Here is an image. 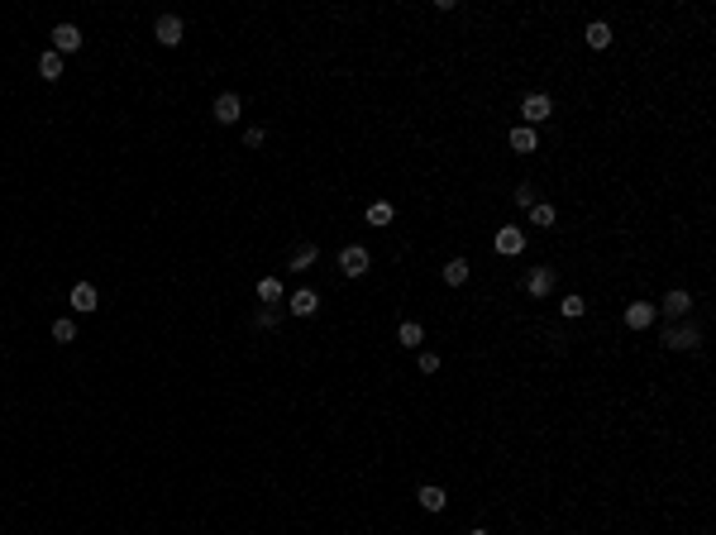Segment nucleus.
Returning <instances> with one entry per match:
<instances>
[{
	"instance_id": "393cba45",
	"label": "nucleus",
	"mask_w": 716,
	"mask_h": 535,
	"mask_svg": "<svg viewBox=\"0 0 716 535\" xmlns=\"http://www.w3.org/2000/svg\"><path fill=\"white\" fill-rule=\"evenodd\" d=\"M277 320H282V311H272V306H263V311L254 315V325H258V330H272Z\"/></svg>"
},
{
	"instance_id": "20e7f679",
	"label": "nucleus",
	"mask_w": 716,
	"mask_h": 535,
	"mask_svg": "<svg viewBox=\"0 0 716 535\" xmlns=\"http://www.w3.org/2000/svg\"><path fill=\"white\" fill-rule=\"evenodd\" d=\"M286 311H291V315H316L320 311V297L311 292V287H301V292H291V297H286Z\"/></svg>"
},
{
	"instance_id": "6ab92c4d",
	"label": "nucleus",
	"mask_w": 716,
	"mask_h": 535,
	"mask_svg": "<svg viewBox=\"0 0 716 535\" xmlns=\"http://www.w3.org/2000/svg\"><path fill=\"white\" fill-rule=\"evenodd\" d=\"M664 311H668V315H688V311H692V297H688V292H668V297H664Z\"/></svg>"
},
{
	"instance_id": "aec40b11",
	"label": "nucleus",
	"mask_w": 716,
	"mask_h": 535,
	"mask_svg": "<svg viewBox=\"0 0 716 535\" xmlns=\"http://www.w3.org/2000/svg\"><path fill=\"white\" fill-rule=\"evenodd\" d=\"M588 48H611V24H588Z\"/></svg>"
},
{
	"instance_id": "9b49d317",
	"label": "nucleus",
	"mask_w": 716,
	"mask_h": 535,
	"mask_svg": "<svg viewBox=\"0 0 716 535\" xmlns=\"http://www.w3.org/2000/svg\"><path fill=\"white\" fill-rule=\"evenodd\" d=\"M415 497H420V506H425V511H445V502H449L445 488H435V483H420V492H415Z\"/></svg>"
},
{
	"instance_id": "bb28decb",
	"label": "nucleus",
	"mask_w": 716,
	"mask_h": 535,
	"mask_svg": "<svg viewBox=\"0 0 716 535\" xmlns=\"http://www.w3.org/2000/svg\"><path fill=\"white\" fill-rule=\"evenodd\" d=\"M435 368H440V354H430V349H425V354H420V373H435Z\"/></svg>"
},
{
	"instance_id": "5701e85b",
	"label": "nucleus",
	"mask_w": 716,
	"mask_h": 535,
	"mask_svg": "<svg viewBox=\"0 0 716 535\" xmlns=\"http://www.w3.org/2000/svg\"><path fill=\"white\" fill-rule=\"evenodd\" d=\"M530 220L540 225V230H549V225H554V205H549V201H535V205H530Z\"/></svg>"
},
{
	"instance_id": "f03ea898",
	"label": "nucleus",
	"mask_w": 716,
	"mask_h": 535,
	"mask_svg": "<svg viewBox=\"0 0 716 535\" xmlns=\"http://www.w3.org/2000/svg\"><path fill=\"white\" fill-rule=\"evenodd\" d=\"M368 263H373V258H368L363 244H349V249H339V268H344V277H363Z\"/></svg>"
},
{
	"instance_id": "2eb2a0df",
	"label": "nucleus",
	"mask_w": 716,
	"mask_h": 535,
	"mask_svg": "<svg viewBox=\"0 0 716 535\" xmlns=\"http://www.w3.org/2000/svg\"><path fill=\"white\" fill-rule=\"evenodd\" d=\"M392 220H397V205H392V201H373V205H368V225H378V230H382V225H392Z\"/></svg>"
},
{
	"instance_id": "423d86ee",
	"label": "nucleus",
	"mask_w": 716,
	"mask_h": 535,
	"mask_svg": "<svg viewBox=\"0 0 716 535\" xmlns=\"http://www.w3.org/2000/svg\"><path fill=\"white\" fill-rule=\"evenodd\" d=\"M626 325H631V330H650L654 325V306L650 301H631V306H626Z\"/></svg>"
},
{
	"instance_id": "4be33fe9",
	"label": "nucleus",
	"mask_w": 716,
	"mask_h": 535,
	"mask_svg": "<svg viewBox=\"0 0 716 535\" xmlns=\"http://www.w3.org/2000/svg\"><path fill=\"white\" fill-rule=\"evenodd\" d=\"M397 340H401V345H411V349H420V345H425V330H420L415 320H406V325L397 330Z\"/></svg>"
},
{
	"instance_id": "cd10ccee",
	"label": "nucleus",
	"mask_w": 716,
	"mask_h": 535,
	"mask_svg": "<svg viewBox=\"0 0 716 535\" xmlns=\"http://www.w3.org/2000/svg\"><path fill=\"white\" fill-rule=\"evenodd\" d=\"M516 205H525V210H530V205H535V187H521V191H516Z\"/></svg>"
},
{
	"instance_id": "0eeeda50",
	"label": "nucleus",
	"mask_w": 716,
	"mask_h": 535,
	"mask_svg": "<svg viewBox=\"0 0 716 535\" xmlns=\"http://www.w3.org/2000/svg\"><path fill=\"white\" fill-rule=\"evenodd\" d=\"M153 34H158V44H162V48H177V44H182V19H177V15H162Z\"/></svg>"
},
{
	"instance_id": "b1692460",
	"label": "nucleus",
	"mask_w": 716,
	"mask_h": 535,
	"mask_svg": "<svg viewBox=\"0 0 716 535\" xmlns=\"http://www.w3.org/2000/svg\"><path fill=\"white\" fill-rule=\"evenodd\" d=\"M53 340H58V345H72V340H77V320H58V325H53Z\"/></svg>"
},
{
	"instance_id": "ddd939ff",
	"label": "nucleus",
	"mask_w": 716,
	"mask_h": 535,
	"mask_svg": "<svg viewBox=\"0 0 716 535\" xmlns=\"http://www.w3.org/2000/svg\"><path fill=\"white\" fill-rule=\"evenodd\" d=\"M697 340H702V335L692 330V325H688V330H664V345L668 349H697Z\"/></svg>"
},
{
	"instance_id": "c85d7f7f",
	"label": "nucleus",
	"mask_w": 716,
	"mask_h": 535,
	"mask_svg": "<svg viewBox=\"0 0 716 535\" xmlns=\"http://www.w3.org/2000/svg\"><path fill=\"white\" fill-rule=\"evenodd\" d=\"M468 535H487V531H468Z\"/></svg>"
},
{
	"instance_id": "39448f33",
	"label": "nucleus",
	"mask_w": 716,
	"mask_h": 535,
	"mask_svg": "<svg viewBox=\"0 0 716 535\" xmlns=\"http://www.w3.org/2000/svg\"><path fill=\"white\" fill-rule=\"evenodd\" d=\"M77 48H81L77 24H58V29H53V53H77Z\"/></svg>"
},
{
	"instance_id": "a878e982",
	"label": "nucleus",
	"mask_w": 716,
	"mask_h": 535,
	"mask_svg": "<svg viewBox=\"0 0 716 535\" xmlns=\"http://www.w3.org/2000/svg\"><path fill=\"white\" fill-rule=\"evenodd\" d=\"M263 139H268V129H244V143H249V148H263Z\"/></svg>"
},
{
	"instance_id": "412c9836",
	"label": "nucleus",
	"mask_w": 716,
	"mask_h": 535,
	"mask_svg": "<svg viewBox=\"0 0 716 535\" xmlns=\"http://www.w3.org/2000/svg\"><path fill=\"white\" fill-rule=\"evenodd\" d=\"M559 311H564V315H569V320H578V315H588V301H583V297H578V292H569V297H564V301H559Z\"/></svg>"
},
{
	"instance_id": "f8f14e48",
	"label": "nucleus",
	"mask_w": 716,
	"mask_h": 535,
	"mask_svg": "<svg viewBox=\"0 0 716 535\" xmlns=\"http://www.w3.org/2000/svg\"><path fill=\"white\" fill-rule=\"evenodd\" d=\"M549 287H554V272H549V268H535V272L525 277V292H530V297H544Z\"/></svg>"
},
{
	"instance_id": "4468645a",
	"label": "nucleus",
	"mask_w": 716,
	"mask_h": 535,
	"mask_svg": "<svg viewBox=\"0 0 716 535\" xmlns=\"http://www.w3.org/2000/svg\"><path fill=\"white\" fill-rule=\"evenodd\" d=\"M38 72H43V81H58L63 77V53H53V48L38 53Z\"/></svg>"
},
{
	"instance_id": "f3484780",
	"label": "nucleus",
	"mask_w": 716,
	"mask_h": 535,
	"mask_svg": "<svg viewBox=\"0 0 716 535\" xmlns=\"http://www.w3.org/2000/svg\"><path fill=\"white\" fill-rule=\"evenodd\" d=\"M468 272H473L468 258H454V263H445V282L449 287H463V282H468Z\"/></svg>"
},
{
	"instance_id": "a211bd4d",
	"label": "nucleus",
	"mask_w": 716,
	"mask_h": 535,
	"mask_svg": "<svg viewBox=\"0 0 716 535\" xmlns=\"http://www.w3.org/2000/svg\"><path fill=\"white\" fill-rule=\"evenodd\" d=\"M316 258H320V249H316V244H301V249L291 253V263H286V268H296V272H306V268L316 263Z\"/></svg>"
},
{
	"instance_id": "7ed1b4c3",
	"label": "nucleus",
	"mask_w": 716,
	"mask_h": 535,
	"mask_svg": "<svg viewBox=\"0 0 716 535\" xmlns=\"http://www.w3.org/2000/svg\"><path fill=\"white\" fill-rule=\"evenodd\" d=\"M210 115H215L220 125H239V115H244V101H239L234 91H224V96H215V106H210Z\"/></svg>"
},
{
	"instance_id": "6e6552de",
	"label": "nucleus",
	"mask_w": 716,
	"mask_h": 535,
	"mask_svg": "<svg viewBox=\"0 0 716 535\" xmlns=\"http://www.w3.org/2000/svg\"><path fill=\"white\" fill-rule=\"evenodd\" d=\"M67 301H72V311H77V315H86V311H95V301H100V297H95V287H91V282H77Z\"/></svg>"
},
{
	"instance_id": "9d476101",
	"label": "nucleus",
	"mask_w": 716,
	"mask_h": 535,
	"mask_svg": "<svg viewBox=\"0 0 716 535\" xmlns=\"http://www.w3.org/2000/svg\"><path fill=\"white\" fill-rule=\"evenodd\" d=\"M511 148H516V153H535V148H540V134H535L530 125L511 129Z\"/></svg>"
},
{
	"instance_id": "dca6fc26",
	"label": "nucleus",
	"mask_w": 716,
	"mask_h": 535,
	"mask_svg": "<svg viewBox=\"0 0 716 535\" xmlns=\"http://www.w3.org/2000/svg\"><path fill=\"white\" fill-rule=\"evenodd\" d=\"M258 301H263V306H277V301H282V282H277V277H258Z\"/></svg>"
},
{
	"instance_id": "1a4fd4ad",
	"label": "nucleus",
	"mask_w": 716,
	"mask_h": 535,
	"mask_svg": "<svg viewBox=\"0 0 716 535\" xmlns=\"http://www.w3.org/2000/svg\"><path fill=\"white\" fill-rule=\"evenodd\" d=\"M521 249H525V235H521V230H511V225H507V230H497V253L516 258Z\"/></svg>"
},
{
	"instance_id": "f257e3e1",
	"label": "nucleus",
	"mask_w": 716,
	"mask_h": 535,
	"mask_svg": "<svg viewBox=\"0 0 716 535\" xmlns=\"http://www.w3.org/2000/svg\"><path fill=\"white\" fill-rule=\"evenodd\" d=\"M549 111H554V101H549L544 91H530V96L521 101V120H525L530 129L540 125V120H549Z\"/></svg>"
}]
</instances>
